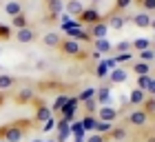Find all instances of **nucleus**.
Returning a JSON list of instances; mask_svg holds the SVG:
<instances>
[{
  "mask_svg": "<svg viewBox=\"0 0 155 142\" xmlns=\"http://www.w3.org/2000/svg\"><path fill=\"white\" fill-rule=\"evenodd\" d=\"M140 106H142V111H146L149 116H151V113H155V96H146L144 102L140 104Z\"/></svg>",
  "mask_w": 155,
  "mask_h": 142,
  "instance_id": "obj_29",
  "label": "nucleus"
},
{
  "mask_svg": "<svg viewBox=\"0 0 155 142\" xmlns=\"http://www.w3.org/2000/svg\"><path fill=\"white\" fill-rule=\"evenodd\" d=\"M146 93H149V96H155V78H151V84H149V89H146Z\"/></svg>",
  "mask_w": 155,
  "mask_h": 142,
  "instance_id": "obj_44",
  "label": "nucleus"
},
{
  "mask_svg": "<svg viewBox=\"0 0 155 142\" xmlns=\"http://www.w3.org/2000/svg\"><path fill=\"white\" fill-rule=\"evenodd\" d=\"M87 31L91 33V38H93V40H97V38H107V33H109V25H107V20H100V22L91 25Z\"/></svg>",
  "mask_w": 155,
  "mask_h": 142,
  "instance_id": "obj_6",
  "label": "nucleus"
},
{
  "mask_svg": "<svg viewBox=\"0 0 155 142\" xmlns=\"http://www.w3.org/2000/svg\"><path fill=\"white\" fill-rule=\"evenodd\" d=\"M95 87H87L84 91H80V96H78V102H87V100H93L95 98Z\"/></svg>",
  "mask_w": 155,
  "mask_h": 142,
  "instance_id": "obj_28",
  "label": "nucleus"
},
{
  "mask_svg": "<svg viewBox=\"0 0 155 142\" xmlns=\"http://www.w3.org/2000/svg\"><path fill=\"white\" fill-rule=\"evenodd\" d=\"M62 2H69V0H62Z\"/></svg>",
  "mask_w": 155,
  "mask_h": 142,
  "instance_id": "obj_53",
  "label": "nucleus"
},
{
  "mask_svg": "<svg viewBox=\"0 0 155 142\" xmlns=\"http://www.w3.org/2000/svg\"><path fill=\"white\" fill-rule=\"evenodd\" d=\"M126 51H133L131 42H117V45H113V53H126Z\"/></svg>",
  "mask_w": 155,
  "mask_h": 142,
  "instance_id": "obj_36",
  "label": "nucleus"
},
{
  "mask_svg": "<svg viewBox=\"0 0 155 142\" xmlns=\"http://www.w3.org/2000/svg\"><path fill=\"white\" fill-rule=\"evenodd\" d=\"M55 122H58V120H55V118L51 116L45 124H42V131H45V133H47V131H53V129H55Z\"/></svg>",
  "mask_w": 155,
  "mask_h": 142,
  "instance_id": "obj_41",
  "label": "nucleus"
},
{
  "mask_svg": "<svg viewBox=\"0 0 155 142\" xmlns=\"http://www.w3.org/2000/svg\"><path fill=\"white\" fill-rule=\"evenodd\" d=\"M75 106H78V98H69V102L60 109L62 118H64L67 122H73V120H75Z\"/></svg>",
  "mask_w": 155,
  "mask_h": 142,
  "instance_id": "obj_7",
  "label": "nucleus"
},
{
  "mask_svg": "<svg viewBox=\"0 0 155 142\" xmlns=\"http://www.w3.org/2000/svg\"><path fill=\"white\" fill-rule=\"evenodd\" d=\"M11 25L16 27V31H18V29H25V27H29V18H27V13L22 11V13H18V16H13V18H11Z\"/></svg>",
  "mask_w": 155,
  "mask_h": 142,
  "instance_id": "obj_24",
  "label": "nucleus"
},
{
  "mask_svg": "<svg viewBox=\"0 0 155 142\" xmlns=\"http://www.w3.org/2000/svg\"><path fill=\"white\" fill-rule=\"evenodd\" d=\"M5 11L13 18V16H18V13H22V5H20L18 0H9V2H5Z\"/></svg>",
  "mask_w": 155,
  "mask_h": 142,
  "instance_id": "obj_23",
  "label": "nucleus"
},
{
  "mask_svg": "<svg viewBox=\"0 0 155 142\" xmlns=\"http://www.w3.org/2000/svg\"><path fill=\"white\" fill-rule=\"evenodd\" d=\"M129 122L135 124V127H144L146 122H149V113L142 111V109H135V111L129 113Z\"/></svg>",
  "mask_w": 155,
  "mask_h": 142,
  "instance_id": "obj_8",
  "label": "nucleus"
},
{
  "mask_svg": "<svg viewBox=\"0 0 155 142\" xmlns=\"http://www.w3.org/2000/svg\"><path fill=\"white\" fill-rule=\"evenodd\" d=\"M133 71H135L137 76H149V73H151V65H149V62L137 60V62H133ZM151 76H153V73H151Z\"/></svg>",
  "mask_w": 155,
  "mask_h": 142,
  "instance_id": "obj_25",
  "label": "nucleus"
},
{
  "mask_svg": "<svg viewBox=\"0 0 155 142\" xmlns=\"http://www.w3.org/2000/svg\"><path fill=\"white\" fill-rule=\"evenodd\" d=\"M80 122H82V127H84V131H93V127H95V122H97V118H95V116H91V113H87V116H84Z\"/></svg>",
  "mask_w": 155,
  "mask_h": 142,
  "instance_id": "obj_31",
  "label": "nucleus"
},
{
  "mask_svg": "<svg viewBox=\"0 0 155 142\" xmlns=\"http://www.w3.org/2000/svg\"><path fill=\"white\" fill-rule=\"evenodd\" d=\"M64 13V2L62 0H53V2H49V16L51 18H58Z\"/></svg>",
  "mask_w": 155,
  "mask_h": 142,
  "instance_id": "obj_20",
  "label": "nucleus"
},
{
  "mask_svg": "<svg viewBox=\"0 0 155 142\" xmlns=\"http://www.w3.org/2000/svg\"><path fill=\"white\" fill-rule=\"evenodd\" d=\"M111 129H113V122H102V120H97L95 127H93V131L100 133V136H109Z\"/></svg>",
  "mask_w": 155,
  "mask_h": 142,
  "instance_id": "obj_27",
  "label": "nucleus"
},
{
  "mask_svg": "<svg viewBox=\"0 0 155 142\" xmlns=\"http://www.w3.org/2000/svg\"><path fill=\"white\" fill-rule=\"evenodd\" d=\"M67 102H69V96H67V93H60L58 98H55V102H53V109H51V111H60Z\"/></svg>",
  "mask_w": 155,
  "mask_h": 142,
  "instance_id": "obj_32",
  "label": "nucleus"
},
{
  "mask_svg": "<svg viewBox=\"0 0 155 142\" xmlns=\"http://www.w3.org/2000/svg\"><path fill=\"white\" fill-rule=\"evenodd\" d=\"M120 116V109H113L111 104H104L97 109V120H102V122H115Z\"/></svg>",
  "mask_w": 155,
  "mask_h": 142,
  "instance_id": "obj_5",
  "label": "nucleus"
},
{
  "mask_svg": "<svg viewBox=\"0 0 155 142\" xmlns=\"http://www.w3.org/2000/svg\"><path fill=\"white\" fill-rule=\"evenodd\" d=\"M60 27H62V31H67V29H80L82 22L78 18H71L69 13H62V16H60Z\"/></svg>",
  "mask_w": 155,
  "mask_h": 142,
  "instance_id": "obj_13",
  "label": "nucleus"
},
{
  "mask_svg": "<svg viewBox=\"0 0 155 142\" xmlns=\"http://www.w3.org/2000/svg\"><path fill=\"white\" fill-rule=\"evenodd\" d=\"M5 100H7V96L2 93V91H0V106H2V104H5Z\"/></svg>",
  "mask_w": 155,
  "mask_h": 142,
  "instance_id": "obj_46",
  "label": "nucleus"
},
{
  "mask_svg": "<svg viewBox=\"0 0 155 142\" xmlns=\"http://www.w3.org/2000/svg\"><path fill=\"white\" fill-rule=\"evenodd\" d=\"M91 58H95V60H102V58H104V56H100V53H97V51H93V53H91Z\"/></svg>",
  "mask_w": 155,
  "mask_h": 142,
  "instance_id": "obj_45",
  "label": "nucleus"
},
{
  "mask_svg": "<svg viewBox=\"0 0 155 142\" xmlns=\"http://www.w3.org/2000/svg\"><path fill=\"white\" fill-rule=\"evenodd\" d=\"M47 2H53V0H47Z\"/></svg>",
  "mask_w": 155,
  "mask_h": 142,
  "instance_id": "obj_52",
  "label": "nucleus"
},
{
  "mask_svg": "<svg viewBox=\"0 0 155 142\" xmlns=\"http://www.w3.org/2000/svg\"><path fill=\"white\" fill-rule=\"evenodd\" d=\"M0 40H11V27L0 25Z\"/></svg>",
  "mask_w": 155,
  "mask_h": 142,
  "instance_id": "obj_39",
  "label": "nucleus"
},
{
  "mask_svg": "<svg viewBox=\"0 0 155 142\" xmlns=\"http://www.w3.org/2000/svg\"><path fill=\"white\" fill-rule=\"evenodd\" d=\"M87 142H107V136H100V133H93V136H89Z\"/></svg>",
  "mask_w": 155,
  "mask_h": 142,
  "instance_id": "obj_43",
  "label": "nucleus"
},
{
  "mask_svg": "<svg viewBox=\"0 0 155 142\" xmlns=\"http://www.w3.org/2000/svg\"><path fill=\"white\" fill-rule=\"evenodd\" d=\"M33 120H13L9 124H2L0 127V142H20L25 138L27 129H31Z\"/></svg>",
  "mask_w": 155,
  "mask_h": 142,
  "instance_id": "obj_1",
  "label": "nucleus"
},
{
  "mask_svg": "<svg viewBox=\"0 0 155 142\" xmlns=\"http://www.w3.org/2000/svg\"><path fill=\"white\" fill-rule=\"evenodd\" d=\"M149 29H153V31H155V18L151 20V27H149Z\"/></svg>",
  "mask_w": 155,
  "mask_h": 142,
  "instance_id": "obj_47",
  "label": "nucleus"
},
{
  "mask_svg": "<svg viewBox=\"0 0 155 142\" xmlns=\"http://www.w3.org/2000/svg\"><path fill=\"white\" fill-rule=\"evenodd\" d=\"M109 138H111V140H124V138H126V129H122V127L111 129V131H109Z\"/></svg>",
  "mask_w": 155,
  "mask_h": 142,
  "instance_id": "obj_35",
  "label": "nucleus"
},
{
  "mask_svg": "<svg viewBox=\"0 0 155 142\" xmlns=\"http://www.w3.org/2000/svg\"><path fill=\"white\" fill-rule=\"evenodd\" d=\"M151 73L149 76H137V89H142V91H146L149 89V84H151Z\"/></svg>",
  "mask_w": 155,
  "mask_h": 142,
  "instance_id": "obj_37",
  "label": "nucleus"
},
{
  "mask_svg": "<svg viewBox=\"0 0 155 142\" xmlns=\"http://www.w3.org/2000/svg\"><path fill=\"white\" fill-rule=\"evenodd\" d=\"M153 136H155V124H153Z\"/></svg>",
  "mask_w": 155,
  "mask_h": 142,
  "instance_id": "obj_51",
  "label": "nucleus"
},
{
  "mask_svg": "<svg viewBox=\"0 0 155 142\" xmlns=\"http://www.w3.org/2000/svg\"><path fill=\"white\" fill-rule=\"evenodd\" d=\"M60 51L64 53V56H71V58H80V53H82V47H80V42H75V40H69L64 38L60 42Z\"/></svg>",
  "mask_w": 155,
  "mask_h": 142,
  "instance_id": "obj_2",
  "label": "nucleus"
},
{
  "mask_svg": "<svg viewBox=\"0 0 155 142\" xmlns=\"http://www.w3.org/2000/svg\"><path fill=\"white\" fill-rule=\"evenodd\" d=\"M82 11H84V5L80 0H69V2H64V13H69L71 18H80Z\"/></svg>",
  "mask_w": 155,
  "mask_h": 142,
  "instance_id": "obj_9",
  "label": "nucleus"
},
{
  "mask_svg": "<svg viewBox=\"0 0 155 142\" xmlns=\"http://www.w3.org/2000/svg\"><path fill=\"white\" fill-rule=\"evenodd\" d=\"M113 62H115V67L124 65V62H135V53H133V51H126V53H115V56H113Z\"/></svg>",
  "mask_w": 155,
  "mask_h": 142,
  "instance_id": "obj_22",
  "label": "nucleus"
},
{
  "mask_svg": "<svg viewBox=\"0 0 155 142\" xmlns=\"http://www.w3.org/2000/svg\"><path fill=\"white\" fill-rule=\"evenodd\" d=\"M131 2H133V0H115V9H117V11H124Z\"/></svg>",
  "mask_w": 155,
  "mask_h": 142,
  "instance_id": "obj_42",
  "label": "nucleus"
},
{
  "mask_svg": "<svg viewBox=\"0 0 155 142\" xmlns=\"http://www.w3.org/2000/svg\"><path fill=\"white\" fill-rule=\"evenodd\" d=\"M78 20H80V22L82 25H95V22H100V20H102V16H100V11H97V9H93V7H84V11L80 13V18H78Z\"/></svg>",
  "mask_w": 155,
  "mask_h": 142,
  "instance_id": "obj_4",
  "label": "nucleus"
},
{
  "mask_svg": "<svg viewBox=\"0 0 155 142\" xmlns=\"http://www.w3.org/2000/svg\"><path fill=\"white\" fill-rule=\"evenodd\" d=\"M33 102H36V116H33V122H42V124H45L47 120L53 116V111L49 109V106H47L45 102H42L40 98H36Z\"/></svg>",
  "mask_w": 155,
  "mask_h": 142,
  "instance_id": "obj_3",
  "label": "nucleus"
},
{
  "mask_svg": "<svg viewBox=\"0 0 155 142\" xmlns=\"http://www.w3.org/2000/svg\"><path fill=\"white\" fill-rule=\"evenodd\" d=\"M33 100H36V91L31 87H25L16 93V102H20V104H27V102H33Z\"/></svg>",
  "mask_w": 155,
  "mask_h": 142,
  "instance_id": "obj_14",
  "label": "nucleus"
},
{
  "mask_svg": "<svg viewBox=\"0 0 155 142\" xmlns=\"http://www.w3.org/2000/svg\"><path fill=\"white\" fill-rule=\"evenodd\" d=\"M124 22H126V18L122 16V13H120V11H115L113 13V16H111L109 20H107V25H109V29H122V27H124Z\"/></svg>",
  "mask_w": 155,
  "mask_h": 142,
  "instance_id": "obj_17",
  "label": "nucleus"
},
{
  "mask_svg": "<svg viewBox=\"0 0 155 142\" xmlns=\"http://www.w3.org/2000/svg\"><path fill=\"white\" fill-rule=\"evenodd\" d=\"M151 13H146V11H140V13H135V16L131 18V22L135 25V27H140V29H149L151 27Z\"/></svg>",
  "mask_w": 155,
  "mask_h": 142,
  "instance_id": "obj_10",
  "label": "nucleus"
},
{
  "mask_svg": "<svg viewBox=\"0 0 155 142\" xmlns=\"http://www.w3.org/2000/svg\"><path fill=\"white\" fill-rule=\"evenodd\" d=\"M60 42H62V38H60V33H55V31H49V33L42 36V45L45 47H60Z\"/></svg>",
  "mask_w": 155,
  "mask_h": 142,
  "instance_id": "obj_16",
  "label": "nucleus"
},
{
  "mask_svg": "<svg viewBox=\"0 0 155 142\" xmlns=\"http://www.w3.org/2000/svg\"><path fill=\"white\" fill-rule=\"evenodd\" d=\"M73 142H87V138H75Z\"/></svg>",
  "mask_w": 155,
  "mask_h": 142,
  "instance_id": "obj_48",
  "label": "nucleus"
},
{
  "mask_svg": "<svg viewBox=\"0 0 155 142\" xmlns=\"http://www.w3.org/2000/svg\"><path fill=\"white\" fill-rule=\"evenodd\" d=\"M16 40L22 42V45H29V42L36 40V31L31 29V27H25V29H18L16 31Z\"/></svg>",
  "mask_w": 155,
  "mask_h": 142,
  "instance_id": "obj_12",
  "label": "nucleus"
},
{
  "mask_svg": "<svg viewBox=\"0 0 155 142\" xmlns=\"http://www.w3.org/2000/svg\"><path fill=\"white\" fill-rule=\"evenodd\" d=\"M146 142H155V136H151V138H146Z\"/></svg>",
  "mask_w": 155,
  "mask_h": 142,
  "instance_id": "obj_49",
  "label": "nucleus"
},
{
  "mask_svg": "<svg viewBox=\"0 0 155 142\" xmlns=\"http://www.w3.org/2000/svg\"><path fill=\"white\" fill-rule=\"evenodd\" d=\"M69 129H71V133H73L75 138H87V136H84V133H87V131H84L82 122H73L71 127H69Z\"/></svg>",
  "mask_w": 155,
  "mask_h": 142,
  "instance_id": "obj_33",
  "label": "nucleus"
},
{
  "mask_svg": "<svg viewBox=\"0 0 155 142\" xmlns=\"http://www.w3.org/2000/svg\"><path fill=\"white\" fill-rule=\"evenodd\" d=\"M140 60H142V62H149V65H151V62L155 60V51H153V47H151V49H144V51H140Z\"/></svg>",
  "mask_w": 155,
  "mask_h": 142,
  "instance_id": "obj_34",
  "label": "nucleus"
},
{
  "mask_svg": "<svg viewBox=\"0 0 155 142\" xmlns=\"http://www.w3.org/2000/svg\"><path fill=\"white\" fill-rule=\"evenodd\" d=\"M142 11H146V13H151V11H155V0H142Z\"/></svg>",
  "mask_w": 155,
  "mask_h": 142,
  "instance_id": "obj_40",
  "label": "nucleus"
},
{
  "mask_svg": "<svg viewBox=\"0 0 155 142\" xmlns=\"http://www.w3.org/2000/svg\"><path fill=\"white\" fill-rule=\"evenodd\" d=\"M40 142H55V140H40Z\"/></svg>",
  "mask_w": 155,
  "mask_h": 142,
  "instance_id": "obj_50",
  "label": "nucleus"
},
{
  "mask_svg": "<svg viewBox=\"0 0 155 142\" xmlns=\"http://www.w3.org/2000/svg\"><path fill=\"white\" fill-rule=\"evenodd\" d=\"M135 2H142V0H135Z\"/></svg>",
  "mask_w": 155,
  "mask_h": 142,
  "instance_id": "obj_54",
  "label": "nucleus"
},
{
  "mask_svg": "<svg viewBox=\"0 0 155 142\" xmlns=\"http://www.w3.org/2000/svg\"><path fill=\"white\" fill-rule=\"evenodd\" d=\"M126 78H129V71L122 69V67H115V69L109 71V80L113 82V84H122V82H126Z\"/></svg>",
  "mask_w": 155,
  "mask_h": 142,
  "instance_id": "obj_11",
  "label": "nucleus"
},
{
  "mask_svg": "<svg viewBox=\"0 0 155 142\" xmlns=\"http://www.w3.org/2000/svg\"><path fill=\"white\" fill-rule=\"evenodd\" d=\"M131 47H133V51H144V49H151L153 47V42L149 40V38H135V40H133L131 42Z\"/></svg>",
  "mask_w": 155,
  "mask_h": 142,
  "instance_id": "obj_21",
  "label": "nucleus"
},
{
  "mask_svg": "<svg viewBox=\"0 0 155 142\" xmlns=\"http://www.w3.org/2000/svg\"><path fill=\"white\" fill-rule=\"evenodd\" d=\"M109 100H111V89L109 87H100V89L95 91V102L100 104V106L109 104Z\"/></svg>",
  "mask_w": 155,
  "mask_h": 142,
  "instance_id": "obj_18",
  "label": "nucleus"
},
{
  "mask_svg": "<svg viewBox=\"0 0 155 142\" xmlns=\"http://www.w3.org/2000/svg\"><path fill=\"white\" fill-rule=\"evenodd\" d=\"M109 67H107V62H104V58L100 60V62H97V67H95V78H100V80H102V78H109Z\"/></svg>",
  "mask_w": 155,
  "mask_h": 142,
  "instance_id": "obj_30",
  "label": "nucleus"
},
{
  "mask_svg": "<svg viewBox=\"0 0 155 142\" xmlns=\"http://www.w3.org/2000/svg\"><path fill=\"white\" fill-rule=\"evenodd\" d=\"M16 84V78L9 76V73H0V91H7Z\"/></svg>",
  "mask_w": 155,
  "mask_h": 142,
  "instance_id": "obj_26",
  "label": "nucleus"
},
{
  "mask_svg": "<svg viewBox=\"0 0 155 142\" xmlns=\"http://www.w3.org/2000/svg\"><path fill=\"white\" fill-rule=\"evenodd\" d=\"M144 98H146V91H142V89H131V93H129V102L133 104V106H140L144 102Z\"/></svg>",
  "mask_w": 155,
  "mask_h": 142,
  "instance_id": "obj_19",
  "label": "nucleus"
},
{
  "mask_svg": "<svg viewBox=\"0 0 155 142\" xmlns=\"http://www.w3.org/2000/svg\"><path fill=\"white\" fill-rule=\"evenodd\" d=\"M93 47H95V51L100 53V56H107V53L113 51V45H111L107 38H97V40H93Z\"/></svg>",
  "mask_w": 155,
  "mask_h": 142,
  "instance_id": "obj_15",
  "label": "nucleus"
},
{
  "mask_svg": "<svg viewBox=\"0 0 155 142\" xmlns=\"http://www.w3.org/2000/svg\"><path fill=\"white\" fill-rule=\"evenodd\" d=\"M82 104L87 106V113H91V116H93V113H97V106H100V104L95 102V98H93V100H87V102H82Z\"/></svg>",
  "mask_w": 155,
  "mask_h": 142,
  "instance_id": "obj_38",
  "label": "nucleus"
}]
</instances>
